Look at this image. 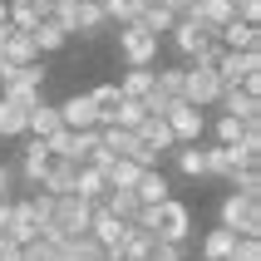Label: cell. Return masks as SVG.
<instances>
[{"label": "cell", "instance_id": "45", "mask_svg": "<svg viewBox=\"0 0 261 261\" xmlns=\"http://www.w3.org/2000/svg\"><path fill=\"white\" fill-rule=\"evenodd\" d=\"M5 222H10V197H0V232H5Z\"/></svg>", "mask_w": 261, "mask_h": 261}, {"label": "cell", "instance_id": "46", "mask_svg": "<svg viewBox=\"0 0 261 261\" xmlns=\"http://www.w3.org/2000/svg\"><path fill=\"white\" fill-rule=\"evenodd\" d=\"M0 25H10V5L5 0H0Z\"/></svg>", "mask_w": 261, "mask_h": 261}, {"label": "cell", "instance_id": "40", "mask_svg": "<svg viewBox=\"0 0 261 261\" xmlns=\"http://www.w3.org/2000/svg\"><path fill=\"white\" fill-rule=\"evenodd\" d=\"M242 128H247V123H242V118H232V114H222V118H217V128H212V133H217V143H237V138H242Z\"/></svg>", "mask_w": 261, "mask_h": 261}, {"label": "cell", "instance_id": "6", "mask_svg": "<svg viewBox=\"0 0 261 261\" xmlns=\"http://www.w3.org/2000/svg\"><path fill=\"white\" fill-rule=\"evenodd\" d=\"M182 99L197 103V109H212V103L222 99V79H217V69L188 64V69H182Z\"/></svg>", "mask_w": 261, "mask_h": 261}, {"label": "cell", "instance_id": "14", "mask_svg": "<svg viewBox=\"0 0 261 261\" xmlns=\"http://www.w3.org/2000/svg\"><path fill=\"white\" fill-rule=\"evenodd\" d=\"M74 173H79V163H74V158H49L40 188L49 192V197H69V192H74Z\"/></svg>", "mask_w": 261, "mask_h": 261}, {"label": "cell", "instance_id": "31", "mask_svg": "<svg viewBox=\"0 0 261 261\" xmlns=\"http://www.w3.org/2000/svg\"><path fill=\"white\" fill-rule=\"evenodd\" d=\"M173 153H177V173L182 177H207V153L197 143H177Z\"/></svg>", "mask_w": 261, "mask_h": 261}, {"label": "cell", "instance_id": "36", "mask_svg": "<svg viewBox=\"0 0 261 261\" xmlns=\"http://www.w3.org/2000/svg\"><path fill=\"white\" fill-rule=\"evenodd\" d=\"M138 173H143L138 163H128V158H114V168L103 173V182H109V188H133V182H138Z\"/></svg>", "mask_w": 261, "mask_h": 261}, {"label": "cell", "instance_id": "48", "mask_svg": "<svg viewBox=\"0 0 261 261\" xmlns=\"http://www.w3.org/2000/svg\"><path fill=\"white\" fill-rule=\"evenodd\" d=\"M182 261H188V256H182Z\"/></svg>", "mask_w": 261, "mask_h": 261}, {"label": "cell", "instance_id": "41", "mask_svg": "<svg viewBox=\"0 0 261 261\" xmlns=\"http://www.w3.org/2000/svg\"><path fill=\"white\" fill-rule=\"evenodd\" d=\"M188 242H153V251H148V261H182L188 256Z\"/></svg>", "mask_w": 261, "mask_h": 261}, {"label": "cell", "instance_id": "22", "mask_svg": "<svg viewBox=\"0 0 261 261\" xmlns=\"http://www.w3.org/2000/svg\"><path fill=\"white\" fill-rule=\"evenodd\" d=\"M173 20H177V15L168 10V0H143V10H138V25H143L148 35H158V40L173 30Z\"/></svg>", "mask_w": 261, "mask_h": 261}, {"label": "cell", "instance_id": "15", "mask_svg": "<svg viewBox=\"0 0 261 261\" xmlns=\"http://www.w3.org/2000/svg\"><path fill=\"white\" fill-rule=\"evenodd\" d=\"M59 118H64V128H99V109L89 94H69L59 103Z\"/></svg>", "mask_w": 261, "mask_h": 261}, {"label": "cell", "instance_id": "16", "mask_svg": "<svg viewBox=\"0 0 261 261\" xmlns=\"http://www.w3.org/2000/svg\"><path fill=\"white\" fill-rule=\"evenodd\" d=\"M0 89H40L44 94V64H0Z\"/></svg>", "mask_w": 261, "mask_h": 261}, {"label": "cell", "instance_id": "3", "mask_svg": "<svg viewBox=\"0 0 261 261\" xmlns=\"http://www.w3.org/2000/svg\"><path fill=\"white\" fill-rule=\"evenodd\" d=\"M217 227L237 237H261V197H242V192H227L217 212Z\"/></svg>", "mask_w": 261, "mask_h": 261}, {"label": "cell", "instance_id": "27", "mask_svg": "<svg viewBox=\"0 0 261 261\" xmlns=\"http://www.w3.org/2000/svg\"><path fill=\"white\" fill-rule=\"evenodd\" d=\"M114 251H123L128 261H148V251H153V232H143L138 222H128V227H123V242H118Z\"/></svg>", "mask_w": 261, "mask_h": 261}, {"label": "cell", "instance_id": "1", "mask_svg": "<svg viewBox=\"0 0 261 261\" xmlns=\"http://www.w3.org/2000/svg\"><path fill=\"white\" fill-rule=\"evenodd\" d=\"M138 227L153 232V242H188L192 237V207L168 197V202H158V207H143V212H138Z\"/></svg>", "mask_w": 261, "mask_h": 261}, {"label": "cell", "instance_id": "13", "mask_svg": "<svg viewBox=\"0 0 261 261\" xmlns=\"http://www.w3.org/2000/svg\"><path fill=\"white\" fill-rule=\"evenodd\" d=\"M133 192H138V202H143V207H158V202H168V197H173V182H168V173H163V168H143V173H138V182H133Z\"/></svg>", "mask_w": 261, "mask_h": 261}, {"label": "cell", "instance_id": "20", "mask_svg": "<svg viewBox=\"0 0 261 261\" xmlns=\"http://www.w3.org/2000/svg\"><path fill=\"white\" fill-rule=\"evenodd\" d=\"M133 133H138L143 143H153L158 153H173V148H177L173 143V128H168V118H163V114H143V123H138Z\"/></svg>", "mask_w": 261, "mask_h": 261}, {"label": "cell", "instance_id": "5", "mask_svg": "<svg viewBox=\"0 0 261 261\" xmlns=\"http://www.w3.org/2000/svg\"><path fill=\"white\" fill-rule=\"evenodd\" d=\"M118 55L128 64H158V35H148L138 20L118 25Z\"/></svg>", "mask_w": 261, "mask_h": 261}, {"label": "cell", "instance_id": "11", "mask_svg": "<svg viewBox=\"0 0 261 261\" xmlns=\"http://www.w3.org/2000/svg\"><path fill=\"white\" fill-rule=\"evenodd\" d=\"M123 227H128L123 217H114L103 202H94V212H89V237H94L103 251H114L118 242H123Z\"/></svg>", "mask_w": 261, "mask_h": 261}, {"label": "cell", "instance_id": "38", "mask_svg": "<svg viewBox=\"0 0 261 261\" xmlns=\"http://www.w3.org/2000/svg\"><path fill=\"white\" fill-rule=\"evenodd\" d=\"M143 114H148L143 99H123V103L114 109V123H118V128H138V123H143Z\"/></svg>", "mask_w": 261, "mask_h": 261}, {"label": "cell", "instance_id": "9", "mask_svg": "<svg viewBox=\"0 0 261 261\" xmlns=\"http://www.w3.org/2000/svg\"><path fill=\"white\" fill-rule=\"evenodd\" d=\"M103 25H109V15L99 0H69V35L94 40V35H103Z\"/></svg>", "mask_w": 261, "mask_h": 261}, {"label": "cell", "instance_id": "43", "mask_svg": "<svg viewBox=\"0 0 261 261\" xmlns=\"http://www.w3.org/2000/svg\"><path fill=\"white\" fill-rule=\"evenodd\" d=\"M0 261H20V242H10L5 232H0Z\"/></svg>", "mask_w": 261, "mask_h": 261}, {"label": "cell", "instance_id": "39", "mask_svg": "<svg viewBox=\"0 0 261 261\" xmlns=\"http://www.w3.org/2000/svg\"><path fill=\"white\" fill-rule=\"evenodd\" d=\"M227 261H261V237H237V247Z\"/></svg>", "mask_w": 261, "mask_h": 261}, {"label": "cell", "instance_id": "24", "mask_svg": "<svg viewBox=\"0 0 261 261\" xmlns=\"http://www.w3.org/2000/svg\"><path fill=\"white\" fill-rule=\"evenodd\" d=\"M118 94L123 99H148L153 94V64H128V74L118 79Z\"/></svg>", "mask_w": 261, "mask_h": 261}, {"label": "cell", "instance_id": "10", "mask_svg": "<svg viewBox=\"0 0 261 261\" xmlns=\"http://www.w3.org/2000/svg\"><path fill=\"white\" fill-rule=\"evenodd\" d=\"M222 114H232V118H242V123H256L261 118V94L256 89H247V84H232V89H222Z\"/></svg>", "mask_w": 261, "mask_h": 261}, {"label": "cell", "instance_id": "29", "mask_svg": "<svg viewBox=\"0 0 261 261\" xmlns=\"http://www.w3.org/2000/svg\"><path fill=\"white\" fill-rule=\"evenodd\" d=\"M103 207H109L114 217H123V222H138V212H143V202H138V192H133V188H109Z\"/></svg>", "mask_w": 261, "mask_h": 261}, {"label": "cell", "instance_id": "30", "mask_svg": "<svg viewBox=\"0 0 261 261\" xmlns=\"http://www.w3.org/2000/svg\"><path fill=\"white\" fill-rule=\"evenodd\" d=\"M237 247V232H227V227H212V232L202 237V261H227Z\"/></svg>", "mask_w": 261, "mask_h": 261}, {"label": "cell", "instance_id": "4", "mask_svg": "<svg viewBox=\"0 0 261 261\" xmlns=\"http://www.w3.org/2000/svg\"><path fill=\"white\" fill-rule=\"evenodd\" d=\"M217 79H222V89L247 84V89H256V94H261V49H222Z\"/></svg>", "mask_w": 261, "mask_h": 261}, {"label": "cell", "instance_id": "18", "mask_svg": "<svg viewBox=\"0 0 261 261\" xmlns=\"http://www.w3.org/2000/svg\"><path fill=\"white\" fill-rule=\"evenodd\" d=\"M5 237H10V242H20V247L40 237V217L30 212V202H10V222H5Z\"/></svg>", "mask_w": 261, "mask_h": 261}, {"label": "cell", "instance_id": "17", "mask_svg": "<svg viewBox=\"0 0 261 261\" xmlns=\"http://www.w3.org/2000/svg\"><path fill=\"white\" fill-rule=\"evenodd\" d=\"M49 158H55V153H49V143H44V138H30V143H25L20 177H25L30 188H40V177H44V168H49Z\"/></svg>", "mask_w": 261, "mask_h": 261}, {"label": "cell", "instance_id": "21", "mask_svg": "<svg viewBox=\"0 0 261 261\" xmlns=\"http://www.w3.org/2000/svg\"><path fill=\"white\" fill-rule=\"evenodd\" d=\"M74 197H84V202H103V197H109V182H103L99 168L79 163V173H74Z\"/></svg>", "mask_w": 261, "mask_h": 261}, {"label": "cell", "instance_id": "25", "mask_svg": "<svg viewBox=\"0 0 261 261\" xmlns=\"http://www.w3.org/2000/svg\"><path fill=\"white\" fill-rule=\"evenodd\" d=\"M25 128H30V109L0 94V138H20Z\"/></svg>", "mask_w": 261, "mask_h": 261}, {"label": "cell", "instance_id": "37", "mask_svg": "<svg viewBox=\"0 0 261 261\" xmlns=\"http://www.w3.org/2000/svg\"><path fill=\"white\" fill-rule=\"evenodd\" d=\"M103 15L109 20H118V25H128V20H138V10H143V0H99Z\"/></svg>", "mask_w": 261, "mask_h": 261}, {"label": "cell", "instance_id": "2", "mask_svg": "<svg viewBox=\"0 0 261 261\" xmlns=\"http://www.w3.org/2000/svg\"><path fill=\"white\" fill-rule=\"evenodd\" d=\"M89 212H94V202H84V197H55V212H49V222H44V237H59V242H69V237H84L89 232Z\"/></svg>", "mask_w": 261, "mask_h": 261}, {"label": "cell", "instance_id": "28", "mask_svg": "<svg viewBox=\"0 0 261 261\" xmlns=\"http://www.w3.org/2000/svg\"><path fill=\"white\" fill-rule=\"evenodd\" d=\"M55 128H64V118H59V103H35V109H30V128L25 133H35V138H49V133Z\"/></svg>", "mask_w": 261, "mask_h": 261}, {"label": "cell", "instance_id": "19", "mask_svg": "<svg viewBox=\"0 0 261 261\" xmlns=\"http://www.w3.org/2000/svg\"><path fill=\"white\" fill-rule=\"evenodd\" d=\"M202 153H207V177L232 182V173L242 168V158H237V148H232V143H212V148H202Z\"/></svg>", "mask_w": 261, "mask_h": 261}, {"label": "cell", "instance_id": "32", "mask_svg": "<svg viewBox=\"0 0 261 261\" xmlns=\"http://www.w3.org/2000/svg\"><path fill=\"white\" fill-rule=\"evenodd\" d=\"M89 99L99 109V128H103V123H114V109L123 103V94H118V84H99V89H89Z\"/></svg>", "mask_w": 261, "mask_h": 261}, {"label": "cell", "instance_id": "47", "mask_svg": "<svg viewBox=\"0 0 261 261\" xmlns=\"http://www.w3.org/2000/svg\"><path fill=\"white\" fill-rule=\"evenodd\" d=\"M5 5H10V0H5Z\"/></svg>", "mask_w": 261, "mask_h": 261}, {"label": "cell", "instance_id": "23", "mask_svg": "<svg viewBox=\"0 0 261 261\" xmlns=\"http://www.w3.org/2000/svg\"><path fill=\"white\" fill-rule=\"evenodd\" d=\"M256 25H247V20H227V25L217 30V44L222 49H256Z\"/></svg>", "mask_w": 261, "mask_h": 261}, {"label": "cell", "instance_id": "34", "mask_svg": "<svg viewBox=\"0 0 261 261\" xmlns=\"http://www.w3.org/2000/svg\"><path fill=\"white\" fill-rule=\"evenodd\" d=\"M232 192H242V197H261V163H242L232 173Z\"/></svg>", "mask_w": 261, "mask_h": 261}, {"label": "cell", "instance_id": "26", "mask_svg": "<svg viewBox=\"0 0 261 261\" xmlns=\"http://www.w3.org/2000/svg\"><path fill=\"white\" fill-rule=\"evenodd\" d=\"M49 5H55V0H10V25L15 30H35L44 15H49Z\"/></svg>", "mask_w": 261, "mask_h": 261}, {"label": "cell", "instance_id": "8", "mask_svg": "<svg viewBox=\"0 0 261 261\" xmlns=\"http://www.w3.org/2000/svg\"><path fill=\"white\" fill-rule=\"evenodd\" d=\"M168 35H173V49H177L182 59H188V64H192L197 55H202V49H207L212 40H217V35H212L207 25H197V20H173V30H168Z\"/></svg>", "mask_w": 261, "mask_h": 261}, {"label": "cell", "instance_id": "44", "mask_svg": "<svg viewBox=\"0 0 261 261\" xmlns=\"http://www.w3.org/2000/svg\"><path fill=\"white\" fill-rule=\"evenodd\" d=\"M10 177H15V173L5 168V163H0V197H10Z\"/></svg>", "mask_w": 261, "mask_h": 261}, {"label": "cell", "instance_id": "35", "mask_svg": "<svg viewBox=\"0 0 261 261\" xmlns=\"http://www.w3.org/2000/svg\"><path fill=\"white\" fill-rule=\"evenodd\" d=\"M153 94H163L168 103L182 99V69H153Z\"/></svg>", "mask_w": 261, "mask_h": 261}, {"label": "cell", "instance_id": "42", "mask_svg": "<svg viewBox=\"0 0 261 261\" xmlns=\"http://www.w3.org/2000/svg\"><path fill=\"white\" fill-rule=\"evenodd\" d=\"M237 20H247V25H261V0H237Z\"/></svg>", "mask_w": 261, "mask_h": 261}, {"label": "cell", "instance_id": "12", "mask_svg": "<svg viewBox=\"0 0 261 261\" xmlns=\"http://www.w3.org/2000/svg\"><path fill=\"white\" fill-rule=\"evenodd\" d=\"M188 20H197V25H207L212 35H217L227 20H237V0H192Z\"/></svg>", "mask_w": 261, "mask_h": 261}, {"label": "cell", "instance_id": "33", "mask_svg": "<svg viewBox=\"0 0 261 261\" xmlns=\"http://www.w3.org/2000/svg\"><path fill=\"white\" fill-rule=\"evenodd\" d=\"M30 40H35V49H40V55H49V49H59V44L69 40V35H64V30H59L55 20H49V15H44L40 25L30 30Z\"/></svg>", "mask_w": 261, "mask_h": 261}, {"label": "cell", "instance_id": "7", "mask_svg": "<svg viewBox=\"0 0 261 261\" xmlns=\"http://www.w3.org/2000/svg\"><path fill=\"white\" fill-rule=\"evenodd\" d=\"M163 118H168V128H173V143H197V138L207 133L202 109H197V103H188V99H177Z\"/></svg>", "mask_w": 261, "mask_h": 261}]
</instances>
